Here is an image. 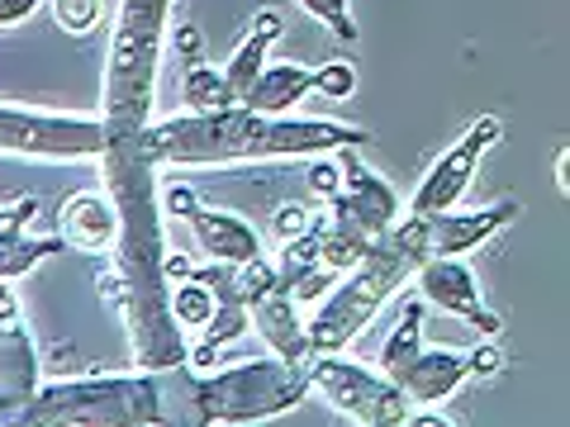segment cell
Returning a JSON list of instances; mask_svg holds the SVG:
<instances>
[{"mask_svg":"<svg viewBox=\"0 0 570 427\" xmlns=\"http://www.w3.org/2000/svg\"><path fill=\"white\" fill-rule=\"evenodd\" d=\"M105 167H110V195H115V299L129 324L134 361L148 370L181 366L190 347L181 342V328L171 318V285H167V238H163V214H157V181L153 162L142 157L138 142H110L105 148Z\"/></svg>","mask_w":570,"mask_h":427,"instance_id":"cell-1","label":"cell"},{"mask_svg":"<svg viewBox=\"0 0 570 427\" xmlns=\"http://www.w3.org/2000/svg\"><path fill=\"white\" fill-rule=\"evenodd\" d=\"M366 142V129L328 119H266L253 110L186 115L167 119L138 138L153 167H228V162H276V157H324Z\"/></svg>","mask_w":570,"mask_h":427,"instance_id":"cell-2","label":"cell"},{"mask_svg":"<svg viewBox=\"0 0 570 427\" xmlns=\"http://www.w3.org/2000/svg\"><path fill=\"white\" fill-rule=\"evenodd\" d=\"M428 261V242H423V219L409 214L404 224H395L390 234L371 247V257L362 266L333 285V295L318 305V314L305 324L309 332V351H343L362 328H371V318L385 309V299Z\"/></svg>","mask_w":570,"mask_h":427,"instance_id":"cell-3","label":"cell"},{"mask_svg":"<svg viewBox=\"0 0 570 427\" xmlns=\"http://www.w3.org/2000/svg\"><path fill=\"white\" fill-rule=\"evenodd\" d=\"M167 14L171 0H124L119 6V24L110 39V71H105V119H100L110 142H138L148 133Z\"/></svg>","mask_w":570,"mask_h":427,"instance_id":"cell-4","label":"cell"},{"mask_svg":"<svg viewBox=\"0 0 570 427\" xmlns=\"http://www.w3.org/2000/svg\"><path fill=\"white\" fill-rule=\"evenodd\" d=\"M24 427H163L153 376H77L39 385L20 408Z\"/></svg>","mask_w":570,"mask_h":427,"instance_id":"cell-5","label":"cell"},{"mask_svg":"<svg viewBox=\"0 0 570 427\" xmlns=\"http://www.w3.org/2000/svg\"><path fill=\"white\" fill-rule=\"evenodd\" d=\"M309 395V376L291 370L285 361H238L228 370H214L190 385V418L205 427H238V423H262L295 408Z\"/></svg>","mask_w":570,"mask_h":427,"instance_id":"cell-6","label":"cell"},{"mask_svg":"<svg viewBox=\"0 0 570 427\" xmlns=\"http://www.w3.org/2000/svg\"><path fill=\"white\" fill-rule=\"evenodd\" d=\"M309 389H318L333 408H343L352 423L366 427H400L409 418V399L376 370L347 361L343 351H318L309 361Z\"/></svg>","mask_w":570,"mask_h":427,"instance_id":"cell-7","label":"cell"},{"mask_svg":"<svg viewBox=\"0 0 570 427\" xmlns=\"http://www.w3.org/2000/svg\"><path fill=\"white\" fill-rule=\"evenodd\" d=\"M110 138H105L100 119H71V115H33L0 105V152L20 157H105Z\"/></svg>","mask_w":570,"mask_h":427,"instance_id":"cell-8","label":"cell"},{"mask_svg":"<svg viewBox=\"0 0 570 427\" xmlns=\"http://www.w3.org/2000/svg\"><path fill=\"white\" fill-rule=\"evenodd\" d=\"M337 171H343V190L333 195V209H328V224L343 228L352 238H366V242H381L390 228L400 224V195L390 181H381L376 171H366L356 162V152L343 148L337 152Z\"/></svg>","mask_w":570,"mask_h":427,"instance_id":"cell-9","label":"cell"},{"mask_svg":"<svg viewBox=\"0 0 570 427\" xmlns=\"http://www.w3.org/2000/svg\"><path fill=\"white\" fill-rule=\"evenodd\" d=\"M499 133H504V123H499L494 115H480L471 129L461 133L433 167H428V176L419 181L409 209H414L419 219H433V214H452V209L461 205V195L471 190V176H475V167H480V157L494 148Z\"/></svg>","mask_w":570,"mask_h":427,"instance_id":"cell-10","label":"cell"},{"mask_svg":"<svg viewBox=\"0 0 570 427\" xmlns=\"http://www.w3.org/2000/svg\"><path fill=\"white\" fill-rule=\"evenodd\" d=\"M414 276H419V299L448 309L452 318H466L475 332H499V314L485 309L480 285H475V271L466 266V257H428Z\"/></svg>","mask_w":570,"mask_h":427,"instance_id":"cell-11","label":"cell"},{"mask_svg":"<svg viewBox=\"0 0 570 427\" xmlns=\"http://www.w3.org/2000/svg\"><path fill=\"white\" fill-rule=\"evenodd\" d=\"M519 214H523L519 200H499V205L475 209V214H433V219H423L428 257H466L471 247L494 238L499 228H509Z\"/></svg>","mask_w":570,"mask_h":427,"instance_id":"cell-12","label":"cell"},{"mask_svg":"<svg viewBox=\"0 0 570 427\" xmlns=\"http://www.w3.org/2000/svg\"><path fill=\"white\" fill-rule=\"evenodd\" d=\"M247 324L262 332V342L272 347L276 361H285L291 370H309V361H314L309 332H305V324H299V309H295V299L285 290L262 295L257 305L247 309Z\"/></svg>","mask_w":570,"mask_h":427,"instance_id":"cell-13","label":"cell"},{"mask_svg":"<svg viewBox=\"0 0 570 427\" xmlns=\"http://www.w3.org/2000/svg\"><path fill=\"white\" fill-rule=\"evenodd\" d=\"M186 224L195 228V242H200V252L209 261H219V266H247V261H257L262 257V238H257V228L238 219V214H228V209H205V205H195L186 214Z\"/></svg>","mask_w":570,"mask_h":427,"instance_id":"cell-14","label":"cell"},{"mask_svg":"<svg viewBox=\"0 0 570 427\" xmlns=\"http://www.w3.org/2000/svg\"><path fill=\"white\" fill-rule=\"evenodd\" d=\"M471 366H466V351H438V347H423L414 361L390 385L400 389L409 404H442L448 395H456L461 385H466Z\"/></svg>","mask_w":570,"mask_h":427,"instance_id":"cell-15","label":"cell"},{"mask_svg":"<svg viewBox=\"0 0 570 427\" xmlns=\"http://www.w3.org/2000/svg\"><path fill=\"white\" fill-rule=\"evenodd\" d=\"M58 224H62L58 238L67 247H81V252H105V247H115V234H119L115 205H110V195H100V190L71 195L58 214Z\"/></svg>","mask_w":570,"mask_h":427,"instance_id":"cell-16","label":"cell"},{"mask_svg":"<svg viewBox=\"0 0 570 427\" xmlns=\"http://www.w3.org/2000/svg\"><path fill=\"white\" fill-rule=\"evenodd\" d=\"M305 96H314V71L295 67V62H276V67H266L262 77L253 81V91L243 96V110L276 119V115H285L291 105H299Z\"/></svg>","mask_w":570,"mask_h":427,"instance_id":"cell-17","label":"cell"},{"mask_svg":"<svg viewBox=\"0 0 570 427\" xmlns=\"http://www.w3.org/2000/svg\"><path fill=\"white\" fill-rule=\"evenodd\" d=\"M285 33V20H281V10H257V20H253V29H247V39L238 43V52L228 58V71H224V81H228V91L238 96V105H243V96L253 91V81L266 71V52H272V43Z\"/></svg>","mask_w":570,"mask_h":427,"instance_id":"cell-18","label":"cell"},{"mask_svg":"<svg viewBox=\"0 0 570 427\" xmlns=\"http://www.w3.org/2000/svg\"><path fill=\"white\" fill-rule=\"evenodd\" d=\"M39 389V347L20 324H0V395L29 404Z\"/></svg>","mask_w":570,"mask_h":427,"instance_id":"cell-19","label":"cell"},{"mask_svg":"<svg viewBox=\"0 0 570 427\" xmlns=\"http://www.w3.org/2000/svg\"><path fill=\"white\" fill-rule=\"evenodd\" d=\"M419 351H423V299H409L404 314H400V324L390 328L385 347H381V376L395 380Z\"/></svg>","mask_w":570,"mask_h":427,"instance_id":"cell-20","label":"cell"},{"mask_svg":"<svg viewBox=\"0 0 570 427\" xmlns=\"http://www.w3.org/2000/svg\"><path fill=\"white\" fill-rule=\"evenodd\" d=\"M181 91H186L190 115H224V110H238V96L228 91L224 71H214L209 62H186Z\"/></svg>","mask_w":570,"mask_h":427,"instance_id":"cell-21","label":"cell"},{"mask_svg":"<svg viewBox=\"0 0 570 427\" xmlns=\"http://www.w3.org/2000/svg\"><path fill=\"white\" fill-rule=\"evenodd\" d=\"M62 238H29V234H20V238H0V280H20V276H29L33 266H39L43 257H52V252H62Z\"/></svg>","mask_w":570,"mask_h":427,"instance_id":"cell-22","label":"cell"},{"mask_svg":"<svg viewBox=\"0 0 570 427\" xmlns=\"http://www.w3.org/2000/svg\"><path fill=\"white\" fill-rule=\"evenodd\" d=\"M214 309H219V299H214L205 285H195V280H181V285H171V318H176V328H205Z\"/></svg>","mask_w":570,"mask_h":427,"instance_id":"cell-23","label":"cell"},{"mask_svg":"<svg viewBox=\"0 0 570 427\" xmlns=\"http://www.w3.org/2000/svg\"><path fill=\"white\" fill-rule=\"evenodd\" d=\"M247 328H253V324H247V309H243V305H219L209 324L200 328V347H214V351H219L224 342H234V337H243Z\"/></svg>","mask_w":570,"mask_h":427,"instance_id":"cell-24","label":"cell"},{"mask_svg":"<svg viewBox=\"0 0 570 427\" xmlns=\"http://www.w3.org/2000/svg\"><path fill=\"white\" fill-rule=\"evenodd\" d=\"M299 10L314 14L318 24H328L343 43L356 39V24H352V6H347V0H299Z\"/></svg>","mask_w":570,"mask_h":427,"instance_id":"cell-25","label":"cell"},{"mask_svg":"<svg viewBox=\"0 0 570 427\" xmlns=\"http://www.w3.org/2000/svg\"><path fill=\"white\" fill-rule=\"evenodd\" d=\"M52 14L67 33H91L105 14V0H52Z\"/></svg>","mask_w":570,"mask_h":427,"instance_id":"cell-26","label":"cell"},{"mask_svg":"<svg viewBox=\"0 0 570 427\" xmlns=\"http://www.w3.org/2000/svg\"><path fill=\"white\" fill-rule=\"evenodd\" d=\"M314 91L318 96H328V100H347L356 91V71L352 62H324L314 71Z\"/></svg>","mask_w":570,"mask_h":427,"instance_id":"cell-27","label":"cell"},{"mask_svg":"<svg viewBox=\"0 0 570 427\" xmlns=\"http://www.w3.org/2000/svg\"><path fill=\"white\" fill-rule=\"evenodd\" d=\"M33 214H39V200H33V195H24V200H14V205H0V238H20L33 224Z\"/></svg>","mask_w":570,"mask_h":427,"instance_id":"cell-28","label":"cell"},{"mask_svg":"<svg viewBox=\"0 0 570 427\" xmlns=\"http://www.w3.org/2000/svg\"><path fill=\"white\" fill-rule=\"evenodd\" d=\"M309 190L324 195V200H333V195L343 190V171H337V162H324V157H314V167H309Z\"/></svg>","mask_w":570,"mask_h":427,"instance_id":"cell-29","label":"cell"},{"mask_svg":"<svg viewBox=\"0 0 570 427\" xmlns=\"http://www.w3.org/2000/svg\"><path fill=\"white\" fill-rule=\"evenodd\" d=\"M309 224H314V209H305V205H285V209L276 214V234H281V242H285V238H299Z\"/></svg>","mask_w":570,"mask_h":427,"instance_id":"cell-30","label":"cell"},{"mask_svg":"<svg viewBox=\"0 0 570 427\" xmlns=\"http://www.w3.org/2000/svg\"><path fill=\"white\" fill-rule=\"evenodd\" d=\"M176 48H181L186 62H205V58H200L205 39H200V29H195V24H176Z\"/></svg>","mask_w":570,"mask_h":427,"instance_id":"cell-31","label":"cell"},{"mask_svg":"<svg viewBox=\"0 0 570 427\" xmlns=\"http://www.w3.org/2000/svg\"><path fill=\"white\" fill-rule=\"evenodd\" d=\"M466 366H471V376H494L504 366V356H499V347H475L466 351Z\"/></svg>","mask_w":570,"mask_h":427,"instance_id":"cell-32","label":"cell"},{"mask_svg":"<svg viewBox=\"0 0 570 427\" xmlns=\"http://www.w3.org/2000/svg\"><path fill=\"white\" fill-rule=\"evenodd\" d=\"M33 10H39V0H0V29H14V24H24Z\"/></svg>","mask_w":570,"mask_h":427,"instance_id":"cell-33","label":"cell"},{"mask_svg":"<svg viewBox=\"0 0 570 427\" xmlns=\"http://www.w3.org/2000/svg\"><path fill=\"white\" fill-rule=\"evenodd\" d=\"M163 200H167V209L176 214V219H186V214H190L195 205H200V200H195V190H190V186H171V190L163 195Z\"/></svg>","mask_w":570,"mask_h":427,"instance_id":"cell-34","label":"cell"},{"mask_svg":"<svg viewBox=\"0 0 570 427\" xmlns=\"http://www.w3.org/2000/svg\"><path fill=\"white\" fill-rule=\"evenodd\" d=\"M0 324H20V299H14L6 280H0Z\"/></svg>","mask_w":570,"mask_h":427,"instance_id":"cell-35","label":"cell"},{"mask_svg":"<svg viewBox=\"0 0 570 427\" xmlns=\"http://www.w3.org/2000/svg\"><path fill=\"white\" fill-rule=\"evenodd\" d=\"M400 427H456V423H448L442 414H428V408H409V418Z\"/></svg>","mask_w":570,"mask_h":427,"instance_id":"cell-36","label":"cell"},{"mask_svg":"<svg viewBox=\"0 0 570 427\" xmlns=\"http://www.w3.org/2000/svg\"><path fill=\"white\" fill-rule=\"evenodd\" d=\"M566 171H570V157H566V148H561V152H557V190H561V195H570V176H566Z\"/></svg>","mask_w":570,"mask_h":427,"instance_id":"cell-37","label":"cell"},{"mask_svg":"<svg viewBox=\"0 0 570 427\" xmlns=\"http://www.w3.org/2000/svg\"><path fill=\"white\" fill-rule=\"evenodd\" d=\"M14 418H20V404H14V399H6V395H0V427H6V423H14Z\"/></svg>","mask_w":570,"mask_h":427,"instance_id":"cell-38","label":"cell"},{"mask_svg":"<svg viewBox=\"0 0 570 427\" xmlns=\"http://www.w3.org/2000/svg\"><path fill=\"white\" fill-rule=\"evenodd\" d=\"M6 427H24V423H20V418H14V423H6Z\"/></svg>","mask_w":570,"mask_h":427,"instance_id":"cell-39","label":"cell"},{"mask_svg":"<svg viewBox=\"0 0 570 427\" xmlns=\"http://www.w3.org/2000/svg\"><path fill=\"white\" fill-rule=\"evenodd\" d=\"M186 427H205V423H195V418H190V423H186Z\"/></svg>","mask_w":570,"mask_h":427,"instance_id":"cell-40","label":"cell"},{"mask_svg":"<svg viewBox=\"0 0 570 427\" xmlns=\"http://www.w3.org/2000/svg\"><path fill=\"white\" fill-rule=\"evenodd\" d=\"M352 427H366V423H352Z\"/></svg>","mask_w":570,"mask_h":427,"instance_id":"cell-41","label":"cell"}]
</instances>
